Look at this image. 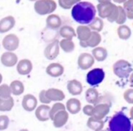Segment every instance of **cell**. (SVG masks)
Instances as JSON below:
<instances>
[{
	"instance_id": "6da1fadb",
	"label": "cell",
	"mask_w": 133,
	"mask_h": 131,
	"mask_svg": "<svg viewBox=\"0 0 133 131\" xmlns=\"http://www.w3.org/2000/svg\"><path fill=\"white\" fill-rule=\"evenodd\" d=\"M96 7L91 2L80 1L72 7V17L82 25H87L96 16Z\"/></svg>"
},
{
	"instance_id": "7a4b0ae2",
	"label": "cell",
	"mask_w": 133,
	"mask_h": 131,
	"mask_svg": "<svg viewBox=\"0 0 133 131\" xmlns=\"http://www.w3.org/2000/svg\"><path fill=\"white\" fill-rule=\"evenodd\" d=\"M131 122L123 112L116 113L109 121L108 131H130Z\"/></svg>"
},
{
	"instance_id": "3957f363",
	"label": "cell",
	"mask_w": 133,
	"mask_h": 131,
	"mask_svg": "<svg viewBox=\"0 0 133 131\" xmlns=\"http://www.w3.org/2000/svg\"><path fill=\"white\" fill-rule=\"evenodd\" d=\"M96 11L99 14V17L106 19L110 23H115L118 16V6L112 2L99 3L96 6Z\"/></svg>"
},
{
	"instance_id": "277c9868",
	"label": "cell",
	"mask_w": 133,
	"mask_h": 131,
	"mask_svg": "<svg viewBox=\"0 0 133 131\" xmlns=\"http://www.w3.org/2000/svg\"><path fill=\"white\" fill-rule=\"evenodd\" d=\"M34 8L39 16L53 14L57 8V4L54 0H37L35 2Z\"/></svg>"
},
{
	"instance_id": "5b68a950",
	"label": "cell",
	"mask_w": 133,
	"mask_h": 131,
	"mask_svg": "<svg viewBox=\"0 0 133 131\" xmlns=\"http://www.w3.org/2000/svg\"><path fill=\"white\" fill-rule=\"evenodd\" d=\"M113 72L119 79H128L133 72L132 65L126 60H119L112 66Z\"/></svg>"
},
{
	"instance_id": "8992f818",
	"label": "cell",
	"mask_w": 133,
	"mask_h": 131,
	"mask_svg": "<svg viewBox=\"0 0 133 131\" xmlns=\"http://www.w3.org/2000/svg\"><path fill=\"white\" fill-rule=\"evenodd\" d=\"M105 78V72L102 69L95 68L90 71L86 76V81L91 87H94L99 84H101L104 80Z\"/></svg>"
},
{
	"instance_id": "52a82bcc",
	"label": "cell",
	"mask_w": 133,
	"mask_h": 131,
	"mask_svg": "<svg viewBox=\"0 0 133 131\" xmlns=\"http://www.w3.org/2000/svg\"><path fill=\"white\" fill-rule=\"evenodd\" d=\"M19 43L20 41L17 35H14V33H9L3 38L2 45L6 50V52H14L18 48Z\"/></svg>"
},
{
	"instance_id": "ba28073f",
	"label": "cell",
	"mask_w": 133,
	"mask_h": 131,
	"mask_svg": "<svg viewBox=\"0 0 133 131\" xmlns=\"http://www.w3.org/2000/svg\"><path fill=\"white\" fill-rule=\"evenodd\" d=\"M60 53V46L59 41L55 40L54 42L47 44L44 51V55L47 60H54L57 58Z\"/></svg>"
},
{
	"instance_id": "9c48e42d",
	"label": "cell",
	"mask_w": 133,
	"mask_h": 131,
	"mask_svg": "<svg viewBox=\"0 0 133 131\" xmlns=\"http://www.w3.org/2000/svg\"><path fill=\"white\" fill-rule=\"evenodd\" d=\"M94 58L91 55V53H88V52H82L79 55L78 57V66L81 70H88L90 69L93 64H94Z\"/></svg>"
},
{
	"instance_id": "30bf717a",
	"label": "cell",
	"mask_w": 133,
	"mask_h": 131,
	"mask_svg": "<svg viewBox=\"0 0 133 131\" xmlns=\"http://www.w3.org/2000/svg\"><path fill=\"white\" fill-rule=\"evenodd\" d=\"M0 61L5 67H13L18 63V57L13 52H5L0 57Z\"/></svg>"
},
{
	"instance_id": "8fae6325",
	"label": "cell",
	"mask_w": 133,
	"mask_h": 131,
	"mask_svg": "<svg viewBox=\"0 0 133 131\" xmlns=\"http://www.w3.org/2000/svg\"><path fill=\"white\" fill-rule=\"evenodd\" d=\"M110 107L107 104H95L93 106V111L91 117L97 119H103L110 113Z\"/></svg>"
},
{
	"instance_id": "7c38bea8",
	"label": "cell",
	"mask_w": 133,
	"mask_h": 131,
	"mask_svg": "<svg viewBox=\"0 0 133 131\" xmlns=\"http://www.w3.org/2000/svg\"><path fill=\"white\" fill-rule=\"evenodd\" d=\"M69 119V113L66 109L65 110H61V111L57 112L53 118V124L55 128H63L65 124L67 123Z\"/></svg>"
},
{
	"instance_id": "4fadbf2b",
	"label": "cell",
	"mask_w": 133,
	"mask_h": 131,
	"mask_svg": "<svg viewBox=\"0 0 133 131\" xmlns=\"http://www.w3.org/2000/svg\"><path fill=\"white\" fill-rule=\"evenodd\" d=\"M50 107L47 104H42L40 106L36 107V108L35 109V117L39 121L42 122H45V121L49 120V112H50Z\"/></svg>"
},
{
	"instance_id": "5bb4252c",
	"label": "cell",
	"mask_w": 133,
	"mask_h": 131,
	"mask_svg": "<svg viewBox=\"0 0 133 131\" xmlns=\"http://www.w3.org/2000/svg\"><path fill=\"white\" fill-rule=\"evenodd\" d=\"M22 107L25 111H34L37 107V99L33 94L25 95L22 100Z\"/></svg>"
},
{
	"instance_id": "9a60e30c",
	"label": "cell",
	"mask_w": 133,
	"mask_h": 131,
	"mask_svg": "<svg viewBox=\"0 0 133 131\" xmlns=\"http://www.w3.org/2000/svg\"><path fill=\"white\" fill-rule=\"evenodd\" d=\"M33 70V63L28 59H22L16 63V71L20 75H27Z\"/></svg>"
},
{
	"instance_id": "2e32d148",
	"label": "cell",
	"mask_w": 133,
	"mask_h": 131,
	"mask_svg": "<svg viewBox=\"0 0 133 131\" xmlns=\"http://www.w3.org/2000/svg\"><path fill=\"white\" fill-rule=\"evenodd\" d=\"M64 72V67L58 63H50L47 67H46V73L49 76L54 78H57L62 76Z\"/></svg>"
},
{
	"instance_id": "e0dca14e",
	"label": "cell",
	"mask_w": 133,
	"mask_h": 131,
	"mask_svg": "<svg viewBox=\"0 0 133 131\" xmlns=\"http://www.w3.org/2000/svg\"><path fill=\"white\" fill-rule=\"evenodd\" d=\"M45 94L50 101L60 102L65 99V95L63 91L59 89H55V88L45 89Z\"/></svg>"
},
{
	"instance_id": "ac0fdd59",
	"label": "cell",
	"mask_w": 133,
	"mask_h": 131,
	"mask_svg": "<svg viewBox=\"0 0 133 131\" xmlns=\"http://www.w3.org/2000/svg\"><path fill=\"white\" fill-rule=\"evenodd\" d=\"M16 25V19L14 16H8L0 20V33H7Z\"/></svg>"
},
{
	"instance_id": "d6986e66",
	"label": "cell",
	"mask_w": 133,
	"mask_h": 131,
	"mask_svg": "<svg viewBox=\"0 0 133 131\" xmlns=\"http://www.w3.org/2000/svg\"><path fill=\"white\" fill-rule=\"evenodd\" d=\"M82 89H83L82 84L77 80H71L67 83V91L71 95H74V96L81 95L82 92Z\"/></svg>"
},
{
	"instance_id": "ffe728a7",
	"label": "cell",
	"mask_w": 133,
	"mask_h": 131,
	"mask_svg": "<svg viewBox=\"0 0 133 131\" xmlns=\"http://www.w3.org/2000/svg\"><path fill=\"white\" fill-rule=\"evenodd\" d=\"M65 108L67 109L68 113L75 115V114L79 113L81 111V109H82V104H81V101L78 99L72 98L67 100Z\"/></svg>"
},
{
	"instance_id": "44dd1931",
	"label": "cell",
	"mask_w": 133,
	"mask_h": 131,
	"mask_svg": "<svg viewBox=\"0 0 133 131\" xmlns=\"http://www.w3.org/2000/svg\"><path fill=\"white\" fill-rule=\"evenodd\" d=\"M62 26V19L58 15L51 14L46 18V27L51 30L60 29Z\"/></svg>"
},
{
	"instance_id": "7402d4cb",
	"label": "cell",
	"mask_w": 133,
	"mask_h": 131,
	"mask_svg": "<svg viewBox=\"0 0 133 131\" xmlns=\"http://www.w3.org/2000/svg\"><path fill=\"white\" fill-rule=\"evenodd\" d=\"M76 36L80 42H86L91 35V30L88 25H79L76 29Z\"/></svg>"
},
{
	"instance_id": "603a6c76",
	"label": "cell",
	"mask_w": 133,
	"mask_h": 131,
	"mask_svg": "<svg viewBox=\"0 0 133 131\" xmlns=\"http://www.w3.org/2000/svg\"><path fill=\"white\" fill-rule=\"evenodd\" d=\"M59 35L61 37H63V39L72 40V38L76 36V32L72 26L63 25V26H61V27H60Z\"/></svg>"
},
{
	"instance_id": "cb8c5ba5",
	"label": "cell",
	"mask_w": 133,
	"mask_h": 131,
	"mask_svg": "<svg viewBox=\"0 0 133 131\" xmlns=\"http://www.w3.org/2000/svg\"><path fill=\"white\" fill-rule=\"evenodd\" d=\"M101 42H102V35H100V33L91 31V36H90V38L85 42L86 48L87 47L95 48L101 44Z\"/></svg>"
},
{
	"instance_id": "d4e9b609",
	"label": "cell",
	"mask_w": 133,
	"mask_h": 131,
	"mask_svg": "<svg viewBox=\"0 0 133 131\" xmlns=\"http://www.w3.org/2000/svg\"><path fill=\"white\" fill-rule=\"evenodd\" d=\"M91 55L93 56L94 60H96V61H103L108 57V51L104 47L97 46V47L93 48L92 52H91Z\"/></svg>"
},
{
	"instance_id": "484cf974",
	"label": "cell",
	"mask_w": 133,
	"mask_h": 131,
	"mask_svg": "<svg viewBox=\"0 0 133 131\" xmlns=\"http://www.w3.org/2000/svg\"><path fill=\"white\" fill-rule=\"evenodd\" d=\"M87 127L92 131L102 130L104 127V121L102 119H97L93 117H90L87 120Z\"/></svg>"
},
{
	"instance_id": "4316f807",
	"label": "cell",
	"mask_w": 133,
	"mask_h": 131,
	"mask_svg": "<svg viewBox=\"0 0 133 131\" xmlns=\"http://www.w3.org/2000/svg\"><path fill=\"white\" fill-rule=\"evenodd\" d=\"M99 91L96 88H89L85 92V99L89 104L95 105L97 102V100L99 98Z\"/></svg>"
},
{
	"instance_id": "83f0119b",
	"label": "cell",
	"mask_w": 133,
	"mask_h": 131,
	"mask_svg": "<svg viewBox=\"0 0 133 131\" xmlns=\"http://www.w3.org/2000/svg\"><path fill=\"white\" fill-rule=\"evenodd\" d=\"M11 89V92L15 96H19V95L23 94L25 91V86H24L23 82L20 80H13L9 85Z\"/></svg>"
},
{
	"instance_id": "f1b7e54d",
	"label": "cell",
	"mask_w": 133,
	"mask_h": 131,
	"mask_svg": "<svg viewBox=\"0 0 133 131\" xmlns=\"http://www.w3.org/2000/svg\"><path fill=\"white\" fill-rule=\"evenodd\" d=\"M60 49H62L64 52H72L75 49V44L72 42V40H69V39H62L59 42Z\"/></svg>"
},
{
	"instance_id": "f546056e",
	"label": "cell",
	"mask_w": 133,
	"mask_h": 131,
	"mask_svg": "<svg viewBox=\"0 0 133 131\" xmlns=\"http://www.w3.org/2000/svg\"><path fill=\"white\" fill-rule=\"evenodd\" d=\"M117 33L121 40H128L131 36V30L128 25H121L117 29Z\"/></svg>"
},
{
	"instance_id": "4dcf8cb0",
	"label": "cell",
	"mask_w": 133,
	"mask_h": 131,
	"mask_svg": "<svg viewBox=\"0 0 133 131\" xmlns=\"http://www.w3.org/2000/svg\"><path fill=\"white\" fill-rule=\"evenodd\" d=\"M88 26H89L90 29H91V31L100 33V32L102 31V29H103L104 23H103V21H102V18L95 16V17L93 18L92 21H91V23L88 25Z\"/></svg>"
},
{
	"instance_id": "1f68e13d",
	"label": "cell",
	"mask_w": 133,
	"mask_h": 131,
	"mask_svg": "<svg viewBox=\"0 0 133 131\" xmlns=\"http://www.w3.org/2000/svg\"><path fill=\"white\" fill-rule=\"evenodd\" d=\"M14 99L12 97L8 99L0 98V111H10L14 107Z\"/></svg>"
},
{
	"instance_id": "d6a6232c",
	"label": "cell",
	"mask_w": 133,
	"mask_h": 131,
	"mask_svg": "<svg viewBox=\"0 0 133 131\" xmlns=\"http://www.w3.org/2000/svg\"><path fill=\"white\" fill-rule=\"evenodd\" d=\"M122 7L125 10L127 18L133 20V0H126L123 3Z\"/></svg>"
},
{
	"instance_id": "836d02e7",
	"label": "cell",
	"mask_w": 133,
	"mask_h": 131,
	"mask_svg": "<svg viewBox=\"0 0 133 131\" xmlns=\"http://www.w3.org/2000/svg\"><path fill=\"white\" fill-rule=\"evenodd\" d=\"M113 100H114L113 97H112L110 94L106 93V94H103V95H102V96H99L96 104H102H102H107L108 106L111 107L112 103H113Z\"/></svg>"
},
{
	"instance_id": "e575fe53",
	"label": "cell",
	"mask_w": 133,
	"mask_h": 131,
	"mask_svg": "<svg viewBox=\"0 0 133 131\" xmlns=\"http://www.w3.org/2000/svg\"><path fill=\"white\" fill-rule=\"evenodd\" d=\"M126 20H127V16H126V13H125V10L123 9L122 6L119 5V6H118V16H117V19H116L115 23L118 24L119 25H124Z\"/></svg>"
},
{
	"instance_id": "d590c367",
	"label": "cell",
	"mask_w": 133,
	"mask_h": 131,
	"mask_svg": "<svg viewBox=\"0 0 133 131\" xmlns=\"http://www.w3.org/2000/svg\"><path fill=\"white\" fill-rule=\"evenodd\" d=\"M65 106L63 105V103L61 102H56L53 105L51 108H50V112H49V117H50V119H53L54 116L55 115L57 112L61 111V110H65Z\"/></svg>"
},
{
	"instance_id": "8d00e7d4",
	"label": "cell",
	"mask_w": 133,
	"mask_h": 131,
	"mask_svg": "<svg viewBox=\"0 0 133 131\" xmlns=\"http://www.w3.org/2000/svg\"><path fill=\"white\" fill-rule=\"evenodd\" d=\"M12 95L11 89L7 84H0V98L2 99H8Z\"/></svg>"
},
{
	"instance_id": "74e56055",
	"label": "cell",
	"mask_w": 133,
	"mask_h": 131,
	"mask_svg": "<svg viewBox=\"0 0 133 131\" xmlns=\"http://www.w3.org/2000/svg\"><path fill=\"white\" fill-rule=\"evenodd\" d=\"M82 0H58V4L63 9H70Z\"/></svg>"
},
{
	"instance_id": "f35d334b",
	"label": "cell",
	"mask_w": 133,
	"mask_h": 131,
	"mask_svg": "<svg viewBox=\"0 0 133 131\" xmlns=\"http://www.w3.org/2000/svg\"><path fill=\"white\" fill-rule=\"evenodd\" d=\"M9 118L5 115H1L0 116V131L5 130L9 126Z\"/></svg>"
},
{
	"instance_id": "ab89813d",
	"label": "cell",
	"mask_w": 133,
	"mask_h": 131,
	"mask_svg": "<svg viewBox=\"0 0 133 131\" xmlns=\"http://www.w3.org/2000/svg\"><path fill=\"white\" fill-rule=\"evenodd\" d=\"M123 98L125 101L130 104H133V89H128L123 93Z\"/></svg>"
},
{
	"instance_id": "60d3db41",
	"label": "cell",
	"mask_w": 133,
	"mask_h": 131,
	"mask_svg": "<svg viewBox=\"0 0 133 131\" xmlns=\"http://www.w3.org/2000/svg\"><path fill=\"white\" fill-rule=\"evenodd\" d=\"M39 101H40L42 104H47V105L51 102L49 100H48L47 97H46L45 89H43V91H41L40 93H39Z\"/></svg>"
},
{
	"instance_id": "b9f144b4",
	"label": "cell",
	"mask_w": 133,
	"mask_h": 131,
	"mask_svg": "<svg viewBox=\"0 0 133 131\" xmlns=\"http://www.w3.org/2000/svg\"><path fill=\"white\" fill-rule=\"evenodd\" d=\"M82 111L85 115L89 116V117H91L92 116V111H93V106L91 104H88L86 106L83 107L82 108Z\"/></svg>"
},
{
	"instance_id": "7bdbcfd3",
	"label": "cell",
	"mask_w": 133,
	"mask_h": 131,
	"mask_svg": "<svg viewBox=\"0 0 133 131\" xmlns=\"http://www.w3.org/2000/svg\"><path fill=\"white\" fill-rule=\"evenodd\" d=\"M130 86L131 87H133V72L130 73Z\"/></svg>"
},
{
	"instance_id": "ee69618b",
	"label": "cell",
	"mask_w": 133,
	"mask_h": 131,
	"mask_svg": "<svg viewBox=\"0 0 133 131\" xmlns=\"http://www.w3.org/2000/svg\"><path fill=\"white\" fill-rule=\"evenodd\" d=\"M111 1H113L114 3H117V4H123L126 0H111Z\"/></svg>"
},
{
	"instance_id": "f6af8a7d",
	"label": "cell",
	"mask_w": 133,
	"mask_h": 131,
	"mask_svg": "<svg viewBox=\"0 0 133 131\" xmlns=\"http://www.w3.org/2000/svg\"><path fill=\"white\" fill-rule=\"evenodd\" d=\"M130 119H132L133 120V107L130 108Z\"/></svg>"
},
{
	"instance_id": "bcb514c9",
	"label": "cell",
	"mask_w": 133,
	"mask_h": 131,
	"mask_svg": "<svg viewBox=\"0 0 133 131\" xmlns=\"http://www.w3.org/2000/svg\"><path fill=\"white\" fill-rule=\"evenodd\" d=\"M99 3H107V2H111V0H97Z\"/></svg>"
},
{
	"instance_id": "7dc6e473",
	"label": "cell",
	"mask_w": 133,
	"mask_h": 131,
	"mask_svg": "<svg viewBox=\"0 0 133 131\" xmlns=\"http://www.w3.org/2000/svg\"><path fill=\"white\" fill-rule=\"evenodd\" d=\"M2 81H3V76H2V74L0 73V84H1Z\"/></svg>"
},
{
	"instance_id": "c3c4849f",
	"label": "cell",
	"mask_w": 133,
	"mask_h": 131,
	"mask_svg": "<svg viewBox=\"0 0 133 131\" xmlns=\"http://www.w3.org/2000/svg\"><path fill=\"white\" fill-rule=\"evenodd\" d=\"M19 131H29L28 129H25V128H23V129H20Z\"/></svg>"
},
{
	"instance_id": "681fc988",
	"label": "cell",
	"mask_w": 133,
	"mask_h": 131,
	"mask_svg": "<svg viewBox=\"0 0 133 131\" xmlns=\"http://www.w3.org/2000/svg\"><path fill=\"white\" fill-rule=\"evenodd\" d=\"M30 2H35V1H37V0H29Z\"/></svg>"
},
{
	"instance_id": "f907efd6",
	"label": "cell",
	"mask_w": 133,
	"mask_h": 131,
	"mask_svg": "<svg viewBox=\"0 0 133 131\" xmlns=\"http://www.w3.org/2000/svg\"><path fill=\"white\" fill-rule=\"evenodd\" d=\"M130 131H133V125L131 126V129H130Z\"/></svg>"
},
{
	"instance_id": "816d5d0a",
	"label": "cell",
	"mask_w": 133,
	"mask_h": 131,
	"mask_svg": "<svg viewBox=\"0 0 133 131\" xmlns=\"http://www.w3.org/2000/svg\"><path fill=\"white\" fill-rule=\"evenodd\" d=\"M99 131H107V130H103V129H102V130H99Z\"/></svg>"
},
{
	"instance_id": "f5cc1de1",
	"label": "cell",
	"mask_w": 133,
	"mask_h": 131,
	"mask_svg": "<svg viewBox=\"0 0 133 131\" xmlns=\"http://www.w3.org/2000/svg\"><path fill=\"white\" fill-rule=\"evenodd\" d=\"M0 47H1V45H0Z\"/></svg>"
},
{
	"instance_id": "db71d44e",
	"label": "cell",
	"mask_w": 133,
	"mask_h": 131,
	"mask_svg": "<svg viewBox=\"0 0 133 131\" xmlns=\"http://www.w3.org/2000/svg\"><path fill=\"white\" fill-rule=\"evenodd\" d=\"M132 25H133V24H132Z\"/></svg>"
}]
</instances>
